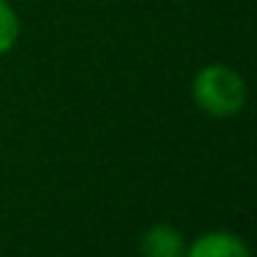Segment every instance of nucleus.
<instances>
[{
    "label": "nucleus",
    "instance_id": "f257e3e1",
    "mask_svg": "<svg viewBox=\"0 0 257 257\" xmlns=\"http://www.w3.org/2000/svg\"><path fill=\"white\" fill-rule=\"evenodd\" d=\"M191 97L207 116L229 119L243 111L249 100V86L243 75L229 64H205L191 80Z\"/></svg>",
    "mask_w": 257,
    "mask_h": 257
},
{
    "label": "nucleus",
    "instance_id": "f03ea898",
    "mask_svg": "<svg viewBox=\"0 0 257 257\" xmlns=\"http://www.w3.org/2000/svg\"><path fill=\"white\" fill-rule=\"evenodd\" d=\"M183 257H251V249L240 235L229 229H210L202 232L185 246Z\"/></svg>",
    "mask_w": 257,
    "mask_h": 257
},
{
    "label": "nucleus",
    "instance_id": "7ed1b4c3",
    "mask_svg": "<svg viewBox=\"0 0 257 257\" xmlns=\"http://www.w3.org/2000/svg\"><path fill=\"white\" fill-rule=\"evenodd\" d=\"M185 235L172 224H152L141 232L139 251L141 257H183L185 254Z\"/></svg>",
    "mask_w": 257,
    "mask_h": 257
},
{
    "label": "nucleus",
    "instance_id": "20e7f679",
    "mask_svg": "<svg viewBox=\"0 0 257 257\" xmlns=\"http://www.w3.org/2000/svg\"><path fill=\"white\" fill-rule=\"evenodd\" d=\"M20 42V14L9 0H0V58L9 56Z\"/></svg>",
    "mask_w": 257,
    "mask_h": 257
}]
</instances>
